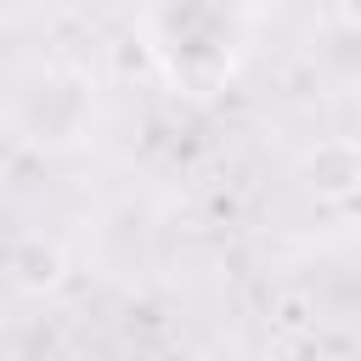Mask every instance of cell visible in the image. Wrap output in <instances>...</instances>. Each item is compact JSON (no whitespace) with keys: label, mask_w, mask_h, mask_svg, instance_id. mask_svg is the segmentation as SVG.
Segmentation results:
<instances>
[{"label":"cell","mask_w":361,"mask_h":361,"mask_svg":"<svg viewBox=\"0 0 361 361\" xmlns=\"http://www.w3.org/2000/svg\"><path fill=\"white\" fill-rule=\"evenodd\" d=\"M333 11H338V23H344V28H355V23H361V6H355V0H333Z\"/></svg>","instance_id":"4"},{"label":"cell","mask_w":361,"mask_h":361,"mask_svg":"<svg viewBox=\"0 0 361 361\" xmlns=\"http://www.w3.org/2000/svg\"><path fill=\"white\" fill-rule=\"evenodd\" d=\"M0 361H11V355H0Z\"/></svg>","instance_id":"5"},{"label":"cell","mask_w":361,"mask_h":361,"mask_svg":"<svg viewBox=\"0 0 361 361\" xmlns=\"http://www.w3.org/2000/svg\"><path fill=\"white\" fill-rule=\"evenodd\" d=\"M6 276H11V288H23V293H56V288L68 282V254H62L56 243H45V237H23V243H11V254H6Z\"/></svg>","instance_id":"3"},{"label":"cell","mask_w":361,"mask_h":361,"mask_svg":"<svg viewBox=\"0 0 361 361\" xmlns=\"http://www.w3.org/2000/svg\"><path fill=\"white\" fill-rule=\"evenodd\" d=\"M147 51L175 96H214L243 51V23L231 0H158L147 17Z\"/></svg>","instance_id":"1"},{"label":"cell","mask_w":361,"mask_h":361,"mask_svg":"<svg viewBox=\"0 0 361 361\" xmlns=\"http://www.w3.org/2000/svg\"><path fill=\"white\" fill-rule=\"evenodd\" d=\"M305 186L316 192V203L350 209L355 192H361V147L350 135H322L305 152Z\"/></svg>","instance_id":"2"}]
</instances>
